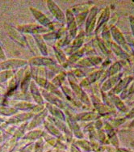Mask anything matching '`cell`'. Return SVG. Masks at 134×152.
I'll list each match as a JSON object with an SVG mask.
<instances>
[{
    "label": "cell",
    "instance_id": "6da1fadb",
    "mask_svg": "<svg viewBox=\"0 0 134 152\" xmlns=\"http://www.w3.org/2000/svg\"><path fill=\"white\" fill-rule=\"evenodd\" d=\"M47 3H48V7L50 8V12L52 15L55 16L56 19L58 20L59 21H61V22H63L66 17H65L64 13L62 12L61 9L59 8V7L52 1H48Z\"/></svg>",
    "mask_w": 134,
    "mask_h": 152
},
{
    "label": "cell",
    "instance_id": "7a4b0ae2",
    "mask_svg": "<svg viewBox=\"0 0 134 152\" xmlns=\"http://www.w3.org/2000/svg\"><path fill=\"white\" fill-rule=\"evenodd\" d=\"M67 22H68V29L70 31V36L72 37H75L77 33V24L74 19V14L71 11H67L66 13Z\"/></svg>",
    "mask_w": 134,
    "mask_h": 152
},
{
    "label": "cell",
    "instance_id": "3957f363",
    "mask_svg": "<svg viewBox=\"0 0 134 152\" xmlns=\"http://www.w3.org/2000/svg\"><path fill=\"white\" fill-rule=\"evenodd\" d=\"M97 14V8L94 7L91 9L90 14L88 15L87 20V23H86V32L87 33H90L93 31L95 23V17Z\"/></svg>",
    "mask_w": 134,
    "mask_h": 152
},
{
    "label": "cell",
    "instance_id": "277c9868",
    "mask_svg": "<svg viewBox=\"0 0 134 152\" xmlns=\"http://www.w3.org/2000/svg\"><path fill=\"white\" fill-rule=\"evenodd\" d=\"M32 11L33 12V15H35V17L36 18V20H37L41 24H43L44 26L48 27L49 28H52V24L51 23V22L50 21V20L48 19V18L45 16V15L43 14V13H41L37 10H36V9L32 8Z\"/></svg>",
    "mask_w": 134,
    "mask_h": 152
},
{
    "label": "cell",
    "instance_id": "5b68a950",
    "mask_svg": "<svg viewBox=\"0 0 134 152\" xmlns=\"http://www.w3.org/2000/svg\"><path fill=\"white\" fill-rule=\"evenodd\" d=\"M25 64V61L21 60H11V61H6L4 63L0 65V68L3 69H12V68L18 67Z\"/></svg>",
    "mask_w": 134,
    "mask_h": 152
},
{
    "label": "cell",
    "instance_id": "8992f818",
    "mask_svg": "<svg viewBox=\"0 0 134 152\" xmlns=\"http://www.w3.org/2000/svg\"><path fill=\"white\" fill-rule=\"evenodd\" d=\"M111 34L113 36L114 39L117 41V43H119L120 45H125L126 43L125 37H123L121 32H119L116 27H112L111 28Z\"/></svg>",
    "mask_w": 134,
    "mask_h": 152
},
{
    "label": "cell",
    "instance_id": "52a82bcc",
    "mask_svg": "<svg viewBox=\"0 0 134 152\" xmlns=\"http://www.w3.org/2000/svg\"><path fill=\"white\" fill-rule=\"evenodd\" d=\"M46 96L47 99H49L50 102L54 104L56 106H58V108H65L64 103L61 101V99H59L58 97H56L55 96L53 95H50V94H46L44 95Z\"/></svg>",
    "mask_w": 134,
    "mask_h": 152
},
{
    "label": "cell",
    "instance_id": "ba28073f",
    "mask_svg": "<svg viewBox=\"0 0 134 152\" xmlns=\"http://www.w3.org/2000/svg\"><path fill=\"white\" fill-rule=\"evenodd\" d=\"M35 39L36 42H37V45L39 48H40V50H41V53H43L44 55H47V53H48V50H47V47L44 44V41H43V39L41 37L40 35H36L35 36Z\"/></svg>",
    "mask_w": 134,
    "mask_h": 152
},
{
    "label": "cell",
    "instance_id": "9c48e42d",
    "mask_svg": "<svg viewBox=\"0 0 134 152\" xmlns=\"http://www.w3.org/2000/svg\"><path fill=\"white\" fill-rule=\"evenodd\" d=\"M32 63L36 65H52L54 62L51 59L44 58H36L31 60Z\"/></svg>",
    "mask_w": 134,
    "mask_h": 152
},
{
    "label": "cell",
    "instance_id": "30bf717a",
    "mask_svg": "<svg viewBox=\"0 0 134 152\" xmlns=\"http://www.w3.org/2000/svg\"><path fill=\"white\" fill-rule=\"evenodd\" d=\"M131 79V77H128V78H126V79H125L124 80H122L121 82H119V84L117 85V87H116V88L114 89V92H115V93H118L119 91H122L124 88H125V87L128 84V83H129V81H130Z\"/></svg>",
    "mask_w": 134,
    "mask_h": 152
},
{
    "label": "cell",
    "instance_id": "8fae6325",
    "mask_svg": "<svg viewBox=\"0 0 134 152\" xmlns=\"http://www.w3.org/2000/svg\"><path fill=\"white\" fill-rule=\"evenodd\" d=\"M109 9L106 8L103 11V12L102 13V15L100 16L99 20V22H98V26H97V29H99L100 27L102 26L103 24L106 22V21L108 20V17H109Z\"/></svg>",
    "mask_w": 134,
    "mask_h": 152
},
{
    "label": "cell",
    "instance_id": "7c38bea8",
    "mask_svg": "<svg viewBox=\"0 0 134 152\" xmlns=\"http://www.w3.org/2000/svg\"><path fill=\"white\" fill-rule=\"evenodd\" d=\"M119 77H120V75H118V76H115V77H113V78H111V79H110L108 81H107V82L105 83L104 84H103V90H108V89H110V88H111V86H113L116 83H117V81H118V79H119Z\"/></svg>",
    "mask_w": 134,
    "mask_h": 152
},
{
    "label": "cell",
    "instance_id": "4fadbf2b",
    "mask_svg": "<svg viewBox=\"0 0 134 152\" xmlns=\"http://www.w3.org/2000/svg\"><path fill=\"white\" fill-rule=\"evenodd\" d=\"M25 29L23 31H29L31 32H45L46 29L42 28V27H37V26H34V25H30V26H25Z\"/></svg>",
    "mask_w": 134,
    "mask_h": 152
},
{
    "label": "cell",
    "instance_id": "5bb4252c",
    "mask_svg": "<svg viewBox=\"0 0 134 152\" xmlns=\"http://www.w3.org/2000/svg\"><path fill=\"white\" fill-rule=\"evenodd\" d=\"M111 99H112V100H113V102L116 104V105L117 106V108H119L120 110H122V111H125L126 108H125V104H124V103L120 100V99L118 98L117 96H111Z\"/></svg>",
    "mask_w": 134,
    "mask_h": 152
},
{
    "label": "cell",
    "instance_id": "9a60e30c",
    "mask_svg": "<svg viewBox=\"0 0 134 152\" xmlns=\"http://www.w3.org/2000/svg\"><path fill=\"white\" fill-rule=\"evenodd\" d=\"M59 49H57L55 48V51H56V55H57V58H58L59 61H61V63H64L65 61H66V57L65 55L63 52L61 50H58Z\"/></svg>",
    "mask_w": 134,
    "mask_h": 152
},
{
    "label": "cell",
    "instance_id": "2e32d148",
    "mask_svg": "<svg viewBox=\"0 0 134 152\" xmlns=\"http://www.w3.org/2000/svg\"><path fill=\"white\" fill-rule=\"evenodd\" d=\"M120 63L119 62H117V63H115V64L111 66L109 70H108V75H112L115 73H117V71L119 70V68H120Z\"/></svg>",
    "mask_w": 134,
    "mask_h": 152
},
{
    "label": "cell",
    "instance_id": "e0dca14e",
    "mask_svg": "<svg viewBox=\"0 0 134 152\" xmlns=\"http://www.w3.org/2000/svg\"><path fill=\"white\" fill-rule=\"evenodd\" d=\"M97 116L95 113H83L81 117L79 116V118L82 121H88L94 119V118H95Z\"/></svg>",
    "mask_w": 134,
    "mask_h": 152
},
{
    "label": "cell",
    "instance_id": "ac0fdd59",
    "mask_svg": "<svg viewBox=\"0 0 134 152\" xmlns=\"http://www.w3.org/2000/svg\"><path fill=\"white\" fill-rule=\"evenodd\" d=\"M65 77H66V75L64 73H61V75L57 76L55 79H53V83H55L56 85H61L64 81Z\"/></svg>",
    "mask_w": 134,
    "mask_h": 152
},
{
    "label": "cell",
    "instance_id": "d6986e66",
    "mask_svg": "<svg viewBox=\"0 0 134 152\" xmlns=\"http://www.w3.org/2000/svg\"><path fill=\"white\" fill-rule=\"evenodd\" d=\"M102 73V71H98V72H95L94 74H92L91 75H90V77L88 78L87 80L89 83H92L94 81H95L98 78H99L100 75Z\"/></svg>",
    "mask_w": 134,
    "mask_h": 152
},
{
    "label": "cell",
    "instance_id": "ffe728a7",
    "mask_svg": "<svg viewBox=\"0 0 134 152\" xmlns=\"http://www.w3.org/2000/svg\"><path fill=\"white\" fill-rule=\"evenodd\" d=\"M82 41H83V35H79L73 42V46L79 47L82 44Z\"/></svg>",
    "mask_w": 134,
    "mask_h": 152
},
{
    "label": "cell",
    "instance_id": "44dd1931",
    "mask_svg": "<svg viewBox=\"0 0 134 152\" xmlns=\"http://www.w3.org/2000/svg\"><path fill=\"white\" fill-rule=\"evenodd\" d=\"M82 54H83V50H82L81 52L79 51V52H77V53H75L74 54H73V55L71 56L70 58V59H69V61H71V62H73V61H74L75 60H77V59H79V58H81Z\"/></svg>",
    "mask_w": 134,
    "mask_h": 152
},
{
    "label": "cell",
    "instance_id": "7402d4cb",
    "mask_svg": "<svg viewBox=\"0 0 134 152\" xmlns=\"http://www.w3.org/2000/svg\"><path fill=\"white\" fill-rule=\"evenodd\" d=\"M86 16H87V13L86 12H82V13H80L78 15V17H77V21L79 24H82V23L83 22L85 19H86Z\"/></svg>",
    "mask_w": 134,
    "mask_h": 152
},
{
    "label": "cell",
    "instance_id": "603a6c76",
    "mask_svg": "<svg viewBox=\"0 0 134 152\" xmlns=\"http://www.w3.org/2000/svg\"><path fill=\"white\" fill-rule=\"evenodd\" d=\"M130 22H131V28L132 30H133V33L134 35V17L133 16H131L130 17Z\"/></svg>",
    "mask_w": 134,
    "mask_h": 152
},
{
    "label": "cell",
    "instance_id": "cb8c5ba5",
    "mask_svg": "<svg viewBox=\"0 0 134 152\" xmlns=\"http://www.w3.org/2000/svg\"><path fill=\"white\" fill-rule=\"evenodd\" d=\"M127 117H134V108L133 109V110H132L131 112H130V113H128V115L127 116Z\"/></svg>",
    "mask_w": 134,
    "mask_h": 152
},
{
    "label": "cell",
    "instance_id": "d4e9b609",
    "mask_svg": "<svg viewBox=\"0 0 134 152\" xmlns=\"http://www.w3.org/2000/svg\"><path fill=\"white\" fill-rule=\"evenodd\" d=\"M0 58H4V54L3 53V50H1V47H0Z\"/></svg>",
    "mask_w": 134,
    "mask_h": 152
},
{
    "label": "cell",
    "instance_id": "484cf974",
    "mask_svg": "<svg viewBox=\"0 0 134 152\" xmlns=\"http://www.w3.org/2000/svg\"><path fill=\"white\" fill-rule=\"evenodd\" d=\"M132 126H134V121H133V123H132Z\"/></svg>",
    "mask_w": 134,
    "mask_h": 152
}]
</instances>
